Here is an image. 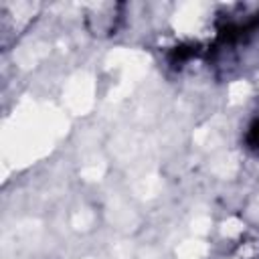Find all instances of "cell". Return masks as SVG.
I'll list each match as a JSON object with an SVG mask.
<instances>
[{
	"mask_svg": "<svg viewBox=\"0 0 259 259\" xmlns=\"http://www.w3.org/2000/svg\"><path fill=\"white\" fill-rule=\"evenodd\" d=\"M121 10H123V6L119 2L87 4L85 14H83L85 28L97 38H107V36L117 32V28L121 24V18H123Z\"/></svg>",
	"mask_w": 259,
	"mask_h": 259,
	"instance_id": "cell-1",
	"label": "cell"
},
{
	"mask_svg": "<svg viewBox=\"0 0 259 259\" xmlns=\"http://www.w3.org/2000/svg\"><path fill=\"white\" fill-rule=\"evenodd\" d=\"M245 144L247 148L251 150H259V117H255L249 127H247V134H245Z\"/></svg>",
	"mask_w": 259,
	"mask_h": 259,
	"instance_id": "cell-2",
	"label": "cell"
}]
</instances>
